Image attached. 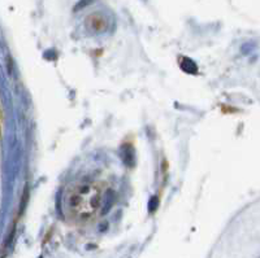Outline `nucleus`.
I'll list each match as a JSON object with an SVG mask.
<instances>
[{
  "label": "nucleus",
  "instance_id": "f257e3e1",
  "mask_svg": "<svg viewBox=\"0 0 260 258\" xmlns=\"http://www.w3.org/2000/svg\"><path fill=\"white\" fill-rule=\"evenodd\" d=\"M124 153H122V159H124V162L129 166H133L134 165V151L130 145H125L124 147Z\"/></svg>",
  "mask_w": 260,
  "mask_h": 258
},
{
  "label": "nucleus",
  "instance_id": "f03ea898",
  "mask_svg": "<svg viewBox=\"0 0 260 258\" xmlns=\"http://www.w3.org/2000/svg\"><path fill=\"white\" fill-rule=\"evenodd\" d=\"M181 68H182L183 71H186L189 74L197 73V65L190 59H183L182 62H181Z\"/></svg>",
  "mask_w": 260,
  "mask_h": 258
},
{
  "label": "nucleus",
  "instance_id": "7ed1b4c3",
  "mask_svg": "<svg viewBox=\"0 0 260 258\" xmlns=\"http://www.w3.org/2000/svg\"><path fill=\"white\" fill-rule=\"evenodd\" d=\"M148 208H150V211L152 213V211H155V209L157 208V199L156 197H152L150 201V204H148Z\"/></svg>",
  "mask_w": 260,
  "mask_h": 258
}]
</instances>
